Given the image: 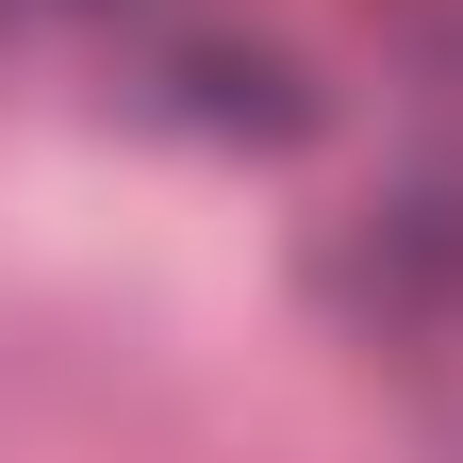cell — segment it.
Masks as SVG:
<instances>
[{"instance_id":"obj_1","label":"cell","mask_w":463,"mask_h":463,"mask_svg":"<svg viewBox=\"0 0 463 463\" xmlns=\"http://www.w3.org/2000/svg\"><path fill=\"white\" fill-rule=\"evenodd\" d=\"M331 298L381 315V331H430V315L463 298V199H381V232L331 249Z\"/></svg>"},{"instance_id":"obj_2","label":"cell","mask_w":463,"mask_h":463,"mask_svg":"<svg viewBox=\"0 0 463 463\" xmlns=\"http://www.w3.org/2000/svg\"><path fill=\"white\" fill-rule=\"evenodd\" d=\"M183 83H199V99H183V116H199V133H298V83H281V67H265V50H199V67H183Z\"/></svg>"}]
</instances>
